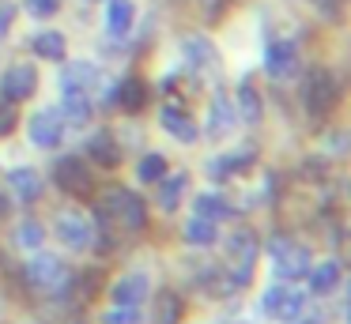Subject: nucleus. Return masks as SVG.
I'll use <instances>...</instances> for the list:
<instances>
[{
  "label": "nucleus",
  "mask_w": 351,
  "mask_h": 324,
  "mask_svg": "<svg viewBox=\"0 0 351 324\" xmlns=\"http://www.w3.org/2000/svg\"><path fill=\"white\" fill-rule=\"evenodd\" d=\"M106 4V30L110 34H129L132 19H136V4L132 0H102Z\"/></svg>",
  "instance_id": "4be33fe9"
},
{
  "label": "nucleus",
  "mask_w": 351,
  "mask_h": 324,
  "mask_svg": "<svg viewBox=\"0 0 351 324\" xmlns=\"http://www.w3.org/2000/svg\"><path fill=\"white\" fill-rule=\"evenodd\" d=\"M182 321V298L174 290H159L152 306V324H178Z\"/></svg>",
  "instance_id": "393cba45"
},
{
  "label": "nucleus",
  "mask_w": 351,
  "mask_h": 324,
  "mask_svg": "<svg viewBox=\"0 0 351 324\" xmlns=\"http://www.w3.org/2000/svg\"><path fill=\"white\" fill-rule=\"evenodd\" d=\"M53 234L57 241H61L64 249H72V253H87V249L95 245V223L84 215H76V211H64V215L53 219Z\"/></svg>",
  "instance_id": "0eeeda50"
},
{
  "label": "nucleus",
  "mask_w": 351,
  "mask_h": 324,
  "mask_svg": "<svg viewBox=\"0 0 351 324\" xmlns=\"http://www.w3.org/2000/svg\"><path fill=\"white\" fill-rule=\"evenodd\" d=\"M8 188L16 200L23 203H38L42 192H46V181H42L38 170H31V166H16V170L8 173Z\"/></svg>",
  "instance_id": "dca6fc26"
},
{
  "label": "nucleus",
  "mask_w": 351,
  "mask_h": 324,
  "mask_svg": "<svg viewBox=\"0 0 351 324\" xmlns=\"http://www.w3.org/2000/svg\"><path fill=\"white\" fill-rule=\"evenodd\" d=\"M155 185H159V208H162V211H174L178 203H182L185 173H174V177H167V173H162V177L155 181Z\"/></svg>",
  "instance_id": "bb28decb"
},
{
  "label": "nucleus",
  "mask_w": 351,
  "mask_h": 324,
  "mask_svg": "<svg viewBox=\"0 0 351 324\" xmlns=\"http://www.w3.org/2000/svg\"><path fill=\"white\" fill-rule=\"evenodd\" d=\"M23 275H27V283L34 286L38 294H69L72 290V268L61 260V256H53V253H46V249H31V260H27V268H23Z\"/></svg>",
  "instance_id": "f257e3e1"
},
{
  "label": "nucleus",
  "mask_w": 351,
  "mask_h": 324,
  "mask_svg": "<svg viewBox=\"0 0 351 324\" xmlns=\"http://www.w3.org/2000/svg\"><path fill=\"white\" fill-rule=\"evenodd\" d=\"M23 4L34 19H53V15L61 12V0H23Z\"/></svg>",
  "instance_id": "2f4dec72"
},
{
  "label": "nucleus",
  "mask_w": 351,
  "mask_h": 324,
  "mask_svg": "<svg viewBox=\"0 0 351 324\" xmlns=\"http://www.w3.org/2000/svg\"><path fill=\"white\" fill-rule=\"evenodd\" d=\"M95 83H99V68L91 64V60H72V64H64L61 72V90H91Z\"/></svg>",
  "instance_id": "aec40b11"
},
{
  "label": "nucleus",
  "mask_w": 351,
  "mask_h": 324,
  "mask_svg": "<svg viewBox=\"0 0 351 324\" xmlns=\"http://www.w3.org/2000/svg\"><path fill=\"white\" fill-rule=\"evenodd\" d=\"M16 241L27 249V253H31V249H38L42 241H46V230H42V223H34V219H23V223H19V230H16Z\"/></svg>",
  "instance_id": "c756f323"
},
{
  "label": "nucleus",
  "mask_w": 351,
  "mask_h": 324,
  "mask_svg": "<svg viewBox=\"0 0 351 324\" xmlns=\"http://www.w3.org/2000/svg\"><path fill=\"white\" fill-rule=\"evenodd\" d=\"M234 98H227L223 90L212 95V105H208V121H204V136L208 140H223L227 132H234Z\"/></svg>",
  "instance_id": "f8f14e48"
},
{
  "label": "nucleus",
  "mask_w": 351,
  "mask_h": 324,
  "mask_svg": "<svg viewBox=\"0 0 351 324\" xmlns=\"http://www.w3.org/2000/svg\"><path fill=\"white\" fill-rule=\"evenodd\" d=\"M261 309H265V316H272V321L295 324L298 316L306 313V298L295 290V286L276 283V286H268V290L261 294Z\"/></svg>",
  "instance_id": "423d86ee"
},
{
  "label": "nucleus",
  "mask_w": 351,
  "mask_h": 324,
  "mask_svg": "<svg viewBox=\"0 0 351 324\" xmlns=\"http://www.w3.org/2000/svg\"><path fill=\"white\" fill-rule=\"evenodd\" d=\"M95 219H99L95 226H114L117 223V226H125V230H144L147 208L136 192H129V188H110L99 200V208H95Z\"/></svg>",
  "instance_id": "f03ea898"
},
{
  "label": "nucleus",
  "mask_w": 351,
  "mask_h": 324,
  "mask_svg": "<svg viewBox=\"0 0 351 324\" xmlns=\"http://www.w3.org/2000/svg\"><path fill=\"white\" fill-rule=\"evenodd\" d=\"M87 4H102V0H87Z\"/></svg>",
  "instance_id": "4c0bfd02"
},
{
  "label": "nucleus",
  "mask_w": 351,
  "mask_h": 324,
  "mask_svg": "<svg viewBox=\"0 0 351 324\" xmlns=\"http://www.w3.org/2000/svg\"><path fill=\"white\" fill-rule=\"evenodd\" d=\"M114 102L121 105L125 113H140V110H144V102H147V87H144V79H136V75L121 79V83L114 87Z\"/></svg>",
  "instance_id": "412c9836"
},
{
  "label": "nucleus",
  "mask_w": 351,
  "mask_h": 324,
  "mask_svg": "<svg viewBox=\"0 0 351 324\" xmlns=\"http://www.w3.org/2000/svg\"><path fill=\"white\" fill-rule=\"evenodd\" d=\"M336 98H340V83H336V75L328 72V68H310L302 79V105L310 117H325L328 110L336 105Z\"/></svg>",
  "instance_id": "20e7f679"
},
{
  "label": "nucleus",
  "mask_w": 351,
  "mask_h": 324,
  "mask_svg": "<svg viewBox=\"0 0 351 324\" xmlns=\"http://www.w3.org/2000/svg\"><path fill=\"white\" fill-rule=\"evenodd\" d=\"M110 298L121 301V306H144V298H147V275H144V271H129V275H121L114 286H110Z\"/></svg>",
  "instance_id": "a211bd4d"
},
{
  "label": "nucleus",
  "mask_w": 351,
  "mask_h": 324,
  "mask_svg": "<svg viewBox=\"0 0 351 324\" xmlns=\"http://www.w3.org/2000/svg\"><path fill=\"white\" fill-rule=\"evenodd\" d=\"M302 177H328V158H306Z\"/></svg>",
  "instance_id": "72a5a7b5"
},
{
  "label": "nucleus",
  "mask_w": 351,
  "mask_h": 324,
  "mask_svg": "<svg viewBox=\"0 0 351 324\" xmlns=\"http://www.w3.org/2000/svg\"><path fill=\"white\" fill-rule=\"evenodd\" d=\"M306 279H310V294H332L343 283V264L336 256H325L321 264H310Z\"/></svg>",
  "instance_id": "f3484780"
},
{
  "label": "nucleus",
  "mask_w": 351,
  "mask_h": 324,
  "mask_svg": "<svg viewBox=\"0 0 351 324\" xmlns=\"http://www.w3.org/2000/svg\"><path fill=\"white\" fill-rule=\"evenodd\" d=\"M257 253H261V241L250 226H238L234 234L227 238V256H230V283L234 286H245L253 275V264H257Z\"/></svg>",
  "instance_id": "39448f33"
},
{
  "label": "nucleus",
  "mask_w": 351,
  "mask_h": 324,
  "mask_svg": "<svg viewBox=\"0 0 351 324\" xmlns=\"http://www.w3.org/2000/svg\"><path fill=\"white\" fill-rule=\"evenodd\" d=\"M102 324H140V306H121V301H114V309L102 316Z\"/></svg>",
  "instance_id": "7c9ffc66"
},
{
  "label": "nucleus",
  "mask_w": 351,
  "mask_h": 324,
  "mask_svg": "<svg viewBox=\"0 0 351 324\" xmlns=\"http://www.w3.org/2000/svg\"><path fill=\"white\" fill-rule=\"evenodd\" d=\"M182 234H185V241H189V245H212V241H219V223L193 215L189 223H185Z\"/></svg>",
  "instance_id": "a878e982"
},
{
  "label": "nucleus",
  "mask_w": 351,
  "mask_h": 324,
  "mask_svg": "<svg viewBox=\"0 0 351 324\" xmlns=\"http://www.w3.org/2000/svg\"><path fill=\"white\" fill-rule=\"evenodd\" d=\"M27 136H31L34 147L53 151V147H61V140H64V121L57 117V110H38V113L27 117Z\"/></svg>",
  "instance_id": "9d476101"
},
{
  "label": "nucleus",
  "mask_w": 351,
  "mask_h": 324,
  "mask_svg": "<svg viewBox=\"0 0 351 324\" xmlns=\"http://www.w3.org/2000/svg\"><path fill=\"white\" fill-rule=\"evenodd\" d=\"M265 72L272 75V79L295 75L298 72V49L291 42H283V38H272V42L265 45Z\"/></svg>",
  "instance_id": "ddd939ff"
},
{
  "label": "nucleus",
  "mask_w": 351,
  "mask_h": 324,
  "mask_svg": "<svg viewBox=\"0 0 351 324\" xmlns=\"http://www.w3.org/2000/svg\"><path fill=\"white\" fill-rule=\"evenodd\" d=\"M295 324H325V321H317V316H306V313H302V316H298Z\"/></svg>",
  "instance_id": "e433bc0d"
},
{
  "label": "nucleus",
  "mask_w": 351,
  "mask_h": 324,
  "mask_svg": "<svg viewBox=\"0 0 351 324\" xmlns=\"http://www.w3.org/2000/svg\"><path fill=\"white\" fill-rule=\"evenodd\" d=\"M31 49H34V57H42V60H64L69 38H64L61 30H42V34L31 38Z\"/></svg>",
  "instance_id": "5701e85b"
},
{
  "label": "nucleus",
  "mask_w": 351,
  "mask_h": 324,
  "mask_svg": "<svg viewBox=\"0 0 351 324\" xmlns=\"http://www.w3.org/2000/svg\"><path fill=\"white\" fill-rule=\"evenodd\" d=\"M234 113L245 121V125H257L261 121V95H257V87H253L250 79H242L238 90H234Z\"/></svg>",
  "instance_id": "b1692460"
},
{
  "label": "nucleus",
  "mask_w": 351,
  "mask_h": 324,
  "mask_svg": "<svg viewBox=\"0 0 351 324\" xmlns=\"http://www.w3.org/2000/svg\"><path fill=\"white\" fill-rule=\"evenodd\" d=\"M268 256H272V268H276V279L280 283H298V279H306V271H310V249L298 245V241L283 238V234H276V238H268Z\"/></svg>",
  "instance_id": "7ed1b4c3"
},
{
  "label": "nucleus",
  "mask_w": 351,
  "mask_h": 324,
  "mask_svg": "<svg viewBox=\"0 0 351 324\" xmlns=\"http://www.w3.org/2000/svg\"><path fill=\"white\" fill-rule=\"evenodd\" d=\"M53 185L69 196H87L91 192V173H87L80 155H61L53 162Z\"/></svg>",
  "instance_id": "6e6552de"
},
{
  "label": "nucleus",
  "mask_w": 351,
  "mask_h": 324,
  "mask_svg": "<svg viewBox=\"0 0 351 324\" xmlns=\"http://www.w3.org/2000/svg\"><path fill=\"white\" fill-rule=\"evenodd\" d=\"M12 128H16V110L12 102H0V136H8Z\"/></svg>",
  "instance_id": "f704fd0d"
},
{
  "label": "nucleus",
  "mask_w": 351,
  "mask_h": 324,
  "mask_svg": "<svg viewBox=\"0 0 351 324\" xmlns=\"http://www.w3.org/2000/svg\"><path fill=\"white\" fill-rule=\"evenodd\" d=\"M16 0H0V38H8L12 23H16Z\"/></svg>",
  "instance_id": "473e14b6"
},
{
  "label": "nucleus",
  "mask_w": 351,
  "mask_h": 324,
  "mask_svg": "<svg viewBox=\"0 0 351 324\" xmlns=\"http://www.w3.org/2000/svg\"><path fill=\"white\" fill-rule=\"evenodd\" d=\"M159 125L167 128L178 143H185V147H193V143L200 140V125L182 110V105H162V110H159Z\"/></svg>",
  "instance_id": "4468645a"
},
{
  "label": "nucleus",
  "mask_w": 351,
  "mask_h": 324,
  "mask_svg": "<svg viewBox=\"0 0 351 324\" xmlns=\"http://www.w3.org/2000/svg\"><path fill=\"white\" fill-rule=\"evenodd\" d=\"M38 90V72H34V64H12L8 72H4V79H0V95H4V102H27V98Z\"/></svg>",
  "instance_id": "9b49d317"
},
{
  "label": "nucleus",
  "mask_w": 351,
  "mask_h": 324,
  "mask_svg": "<svg viewBox=\"0 0 351 324\" xmlns=\"http://www.w3.org/2000/svg\"><path fill=\"white\" fill-rule=\"evenodd\" d=\"M87 158H91L95 166H102V170H114V166L121 162V147H117L114 132H95L91 140H87Z\"/></svg>",
  "instance_id": "6ab92c4d"
},
{
  "label": "nucleus",
  "mask_w": 351,
  "mask_h": 324,
  "mask_svg": "<svg viewBox=\"0 0 351 324\" xmlns=\"http://www.w3.org/2000/svg\"><path fill=\"white\" fill-rule=\"evenodd\" d=\"M69 324H87V316H84V313H80V309H76V313H69Z\"/></svg>",
  "instance_id": "c9c22d12"
},
{
  "label": "nucleus",
  "mask_w": 351,
  "mask_h": 324,
  "mask_svg": "<svg viewBox=\"0 0 351 324\" xmlns=\"http://www.w3.org/2000/svg\"><path fill=\"white\" fill-rule=\"evenodd\" d=\"M193 211H197L200 219H212V223H219V219L230 215V203L223 200L219 192H200L197 200H193Z\"/></svg>",
  "instance_id": "cd10ccee"
},
{
  "label": "nucleus",
  "mask_w": 351,
  "mask_h": 324,
  "mask_svg": "<svg viewBox=\"0 0 351 324\" xmlns=\"http://www.w3.org/2000/svg\"><path fill=\"white\" fill-rule=\"evenodd\" d=\"M162 173H167V158H162L159 151H147V155L136 162V177L144 181V185H155Z\"/></svg>",
  "instance_id": "c85d7f7f"
},
{
  "label": "nucleus",
  "mask_w": 351,
  "mask_h": 324,
  "mask_svg": "<svg viewBox=\"0 0 351 324\" xmlns=\"http://www.w3.org/2000/svg\"><path fill=\"white\" fill-rule=\"evenodd\" d=\"M182 57H185V64H189L197 75H219V68H223L219 49H215L208 38H200V34H185L182 38Z\"/></svg>",
  "instance_id": "1a4fd4ad"
},
{
  "label": "nucleus",
  "mask_w": 351,
  "mask_h": 324,
  "mask_svg": "<svg viewBox=\"0 0 351 324\" xmlns=\"http://www.w3.org/2000/svg\"><path fill=\"white\" fill-rule=\"evenodd\" d=\"M57 117L64 121V128H84L91 125L95 105L84 90H61V105H57Z\"/></svg>",
  "instance_id": "2eb2a0df"
}]
</instances>
